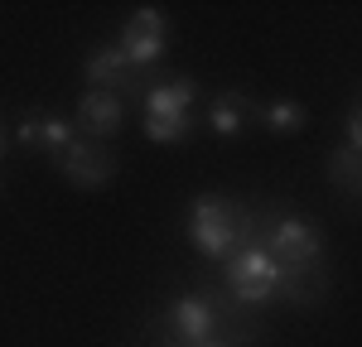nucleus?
Listing matches in <instances>:
<instances>
[{"label":"nucleus","instance_id":"nucleus-6","mask_svg":"<svg viewBox=\"0 0 362 347\" xmlns=\"http://www.w3.org/2000/svg\"><path fill=\"white\" fill-rule=\"evenodd\" d=\"M319 231L309 227V222H300V217H280L276 227H271V241H266V251L285 265V275L290 270H300V265H314L319 260Z\"/></svg>","mask_w":362,"mask_h":347},{"label":"nucleus","instance_id":"nucleus-10","mask_svg":"<svg viewBox=\"0 0 362 347\" xmlns=\"http://www.w3.org/2000/svg\"><path fill=\"white\" fill-rule=\"evenodd\" d=\"M242 121H247V97H242V92H218L213 106H208V126H213V135L232 140V135L242 130Z\"/></svg>","mask_w":362,"mask_h":347},{"label":"nucleus","instance_id":"nucleus-4","mask_svg":"<svg viewBox=\"0 0 362 347\" xmlns=\"http://www.w3.org/2000/svg\"><path fill=\"white\" fill-rule=\"evenodd\" d=\"M165 44H169V20L155 10V5H145V10H136V15L126 20L116 49L131 58L136 73H145V68H155V63L165 58Z\"/></svg>","mask_w":362,"mask_h":347},{"label":"nucleus","instance_id":"nucleus-7","mask_svg":"<svg viewBox=\"0 0 362 347\" xmlns=\"http://www.w3.org/2000/svg\"><path fill=\"white\" fill-rule=\"evenodd\" d=\"M87 83H92V92H112V97H121V92H131L136 87V68H131V58L121 54L116 44H107V49H92L83 63Z\"/></svg>","mask_w":362,"mask_h":347},{"label":"nucleus","instance_id":"nucleus-1","mask_svg":"<svg viewBox=\"0 0 362 347\" xmlns=\"http://www.w3.org/2000/svg\"><path fill=\"white\" fill-rule=\"evenodd\" d=\"M251 236V217L242 202L232 198H194V212H189V241L208 260H227L247 246Z\"/></svg>","mask_w":362,"mask_h":347},{"label":"nucleus","instance_id":"nucleus-12","mask_svg":"<svg viewBox=\"0 0 362 347\" xmlns=\"http://www.w3.org/2000/svg\"><path fill=\"white\" fill-rule=\"evenodd\" d=\"M261 121H266V130H271V135H300V130H305V121H309V111L295 102V97H280V102H271V106L261 111Z\"/></svg>","mask_w":362,"mask_h":347},{"label":"nucleus","instance_id":"nucleus-11","mask_svg":"<svg viewBox=\"0 0 362 347\" xmlns=\"http://www.w3.org/2000/svg\"><path fill=\"white\" fill-rule=\"evenodd\" d=\"M329 178L343 188V198H358L362 193V154L348 150V145H338L334 154H329Z\"/></svg>","mask_w":362,"mask_h":347},{"label":"nucleus","instance_id":"nucleus-8","mask_svg":"<svg viewBox=\"0 0 362 347\" xmlns=\"http://www.w3.org/2000/svg\"><path fill=\"white\" fill-rule=\"evenodd\" d=\"M121 116H126L121 97H112V92H92V87H87V97L78 102V116H73V130H83L87 140H107V135L121 130Z\"/></svg>","mask_w":362,"mask_h":347},{"label":"nucleus","instance_id":"nucleus-5","mask_svg":"<svg viewBox=\"0 0 362 347\" xmlns=\"http://www.w3.org/2000/svg\"><path fill=\"white\" fill-rule=\"evenodd\" d=\"M58 174H63L73 188H107L112 174H116V154L107 150V140L78 135V140L58 154Z\"/></svg>","mask_w":362,"mask_h":347},{"label":"nucleus","instance_id":"nucleus-3","mask_svg":"<svg viewBox=\"0 0 362 347\" xmlns=\"http://www.w3.org/2000/svg\"><path fill=\"white\" fill-rule=\"evenodd\" d=\"M227 285H232L237 299H247V304H266V299H276L280 285H285V265H280L266 246L247 241L237 256H227Z\"/></svg>","mask_w":362,"mask_h":347},{"label":"nucleus","instance_id":"nucleus-9","mask_svg":"<svg viewBox=\"0 0 362 347\" xmlns=\"http://www.w3.org/2000/svg\"><path fill=\"white\" fill-rule=\"evenodd\" d=\"M213 328H218V314H213L208 299H198V294H179V299H174V309H169V333L184 347L208 343Z\"/></svg>","mask_w":362,"mask_h":347},{"label":"nucleus","instance_id":"nucleus-14","mask_svg":"<svg viewBox=\"0 0 362 347\" xmlns=\"http://www.w3.org/2000/svg\"><path fill=\"white\" fill-rule=\"evenodd\" d=\"M343 145H348V150H358V154H362V111H358V106L348 111V140H343Z\"/></svg>","mask_w":362,"mask_h":347},{"label":"nucleus","instance_id":"nucleus-16","mask_svg":"<svg viewBox=\"0 0 362 347\" xmlns=\"http://www.w3.org/2000/svg\"><path fill=\"white\" fill-rule=\"evenodd\" d=\"M194 347H223V343H218V338H208V343H194Z\"/></svg>","mask_w":362,"mask_h":347},{"label":"nucleus","instance_id":"nucleus-15","mask_svg":"<svg viewBox=\"0 0 362 347\" xmlns=\"http://www.w3.org/2000/svg\"><path fill=\"white\" fill-rule=\"evenodd\" d=\"M5 145H10V135H5V126H0V154H5Z\"/></svg>","mask_w":362,"mask_h":347},{"label":"nucleus","instance_id":"nucleus-13","mask_svg":"<svg viewBox=\"0 0 362 347\" xmlns=\"http://www.w3.org/2000/svg\"><path fill=\"white\" fill-rule=\"evenodd\" d=\"M73 140H78L73 121H63V116H39V140H34V150H49V154H63V150H68Z\"/></svg>","mask_w":362,"mask_h":347},{"label":"nucleus","instance_id":"nucleus-2","mask_svg":"<svg viewBox=\"0 0 362 347\" xmlns=\"http://www.w3.org/2000/svg\"><path fill=\"white\" fill-rule=\"evenodd\" d=\"M194 102L198 83L194 78H174L145 92V135L155 145H179L194 130Z\"/></svg>","mask_w":362,"mask_h":347}]
</instances>
